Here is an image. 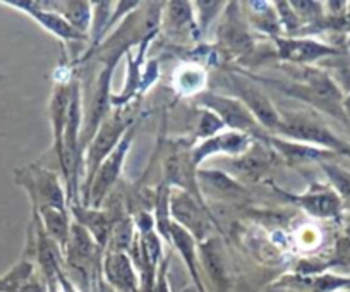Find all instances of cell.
I'll return each mask as SVG.
<instances>
[{
  "instance_id": "1",
  "label": "cell",
  "mask_w": 350,
  "mask_h": 292,
  "mask_svg": "<svg viewBox=\"0 0 350 292\" xmlns=\"http://www.w3.org/2000/svg\"><path fill=\"white\" fill-rule=\"evenodd\" d=\"M256 81H262L267 85L275 86L280 92L287 93L292 98H297L308 105L314 107L319 112L347 124L343 102H345V93L342 92L335 79L325 70L314 69V67H301L292 81H277V79H262L256 78Z\"/></svg>"
},
{
  "instance_id": "2",
  "label": "cell",
  "mask_w": 350,
  "mask_h": 292,
  "mask_svg": "<svg viewBox=\"0 0 350 292\" xmlns=\"http://www.w3.org/2000/svg\"><path fill=\"white\" fill-rule=\"evenodd\" d=\"M134 110L131 105L119 107L116 112L109 114L100 129L90 141L86 150L83 152V184L79 189V200L81 204H88V198H90V187H92L93 177H95L96 170L102 165L103 160L113 152L119 141L122 140L124 134L129 131L131 126H134Z\"/></svg>"
},
{
  "instance_id": "3",
  "label": "cell",
  "mask_w": 350,
  "mask_h": 292,
  "mask_svg": "<svg viewBox=\"0 0 350 292\" xmlns=\"http://www.w3.org/2000/svg\"><path fill=\"white\" fill-rule=\"evenodd\" d=\"M282 119L280 136L350 159V141L340 137L319 117L302 112H282Z\"/></svg>"
},
{
  "instance_id": "4",
  "label": "cell",
  "mask_w": 350,
  "mask_h": 292,
  "mask_svg": "<svg viewBox=\"0 0 350 292\" xmlns=\"http://www.w3.org/2000/svg\"><path fill=\"white\" fill-rule=\"evenodd\" d=\"M14 181L28 194L31 201V211H38L40 208L45 207L69 208L64 183L55 172L45 169L42 163H28L21 169H16Z\"/></svg>"
},
{
  "instance_id": "5",
  "label": "cell",
  "mask_w": 350,
  "mask_h": 292,
  "mask_svg": "<svg viewBox=\"0 0 350 292\" xmlns=\"http://www.w3.org/2000/svg\"><path fill=\"white\" fill-rule=\"evenodd\" d=\"M196 102L200 103V107L215 114L224 122L225 129L249 134L252 137H261L268 134L259 126L254 116L249 112L247 107L235 96L204 90L203 93L196 96Z\"/></svg>"
},
{
  "instance_id": "6",
  "label": "cell",
  "mask_w": 350,
  "mask_h": 292,
  "mask_svg": "<svg viewBox=\"0 0 350 292\" xmlns=\"http://www.w3.org/2000/svg\"><path fill=\"white\" fill-rule=\"evenodd\" d=\"M119 59L120 57H109V59H105L102 70H100L98 76H96L92 96H90V102H88L86 114H84L83 131H81V152L86 150V146L90 144V141L93 140L96 131L100 129L103 120L109 117L113 95L110 86H112L113 69H116Z\"/></svg>"
},
{
  "instance_id": "7",
  "label": "cell",
  "mask_w": 350,
  "mask_h": 292,
  "mask_svg": "<svg viewBox=\"0 0 350 292\" xmlns=\"http://www.w3.org/2000/svg\"><path fill=\"white\" fill-rule=\"evenodd\" d=\"M170 218L177 226L186 229L198 244H203L210 239L213 227L217 226V220L211 215L208 204L200 203L189 194L183 191L170 189Z\"/></svg>"
},
{
  "instance_id": "8",
  "label": "cell",
  "mask_w": 350,
  "mask_h": 292,
  "mask_svg": "<svg viewBox=\"0 0 350 292\" xmlns=\"http://www.w3.org/2000/svg\"><path fill=\"white\" fill-rule=\"evenodd\" d=\"M136 131L137 122L129 127V131L124 134L122 140H120L119 144L113 148V152L110 153V155L103 160L102 165L98 167L95 177H93L92 187H90V198H88L86 207L102 208L103 203L107 201V198L112 194L113 187L117 186L120 174H122V167L124 163H126L127 155H129L131 146H133Z\"/></svg>"
},
{
  "instance_id": "9",
  "label": "cell",
  "mask_w": 350,
  "mask_h": 292,
  "mask_svg": "<svg viewBox=\"0 0 350 292\" xmlns=\"http://www.w3.org/2000/svg\"><path fill=\"white\" fill-rule=\"evenodd\" d=\"M278 193L306 211L309 217L318 220H338L345 210V201L329 186V183H312L304 193L299 194L285 193L280 189Z\"/></svg>"
},
{
  "instance_id": "10",
  "label": "cell",
  "mask_w": 350,
  "mask_h": 292,
  "mask_svg": "<svg viewBox=\"0 0 350 292\" xmlns=\"http://www.w3.org/2000/svg\"><path fill=\"white\" fill-rule=\"evenodd\" d=\"M232 86L235 90V98L241 100L249 112L254 116L259 126L265 129V133L278 134L282 129V112L273 105L270 98L261 92L254 81L242 78L239 75H230Z\"/></svg>"
},
{
  "instance_id": "11",
  "label": "cell",
  "mask_w": 350,
  "mask_h": 292,
  "mask_svg": "<svg viewBox=\"0 0 350 292\" xmlns=\"http://www.w3.org/2000/svg\"><path fill=\"white\" fill-rule=\"evenodd\" d=\"M0 4L9 5V8L16 9V11L25 12L26 16L33 19L35 23H38L45 31L52 33L55 38H59L60 42H84L88 40L86 35L77 31L76 28L69 25L64 16H60L59 12L53 11L50 8V2H29V0H2Z\"/></svg>"
},
{
  "instance_id": "12",
  "label": "cell",
  "mask_w": 350,
  "mask_h": 292,
  "mask_svg": "<svg viewBox=\"0 0 350 292\" xmlns=\"http://www.w3.org/2000/svg\"><path fill=\"white\" fill-rule=\"evenodd\" d=\"M163 184L170 189L183 191L200 203L206 204L204 194L198 183V167L191 159V150H179L172 153L163 162Z\"/></svg>"
},
{
  "instance_id": "13",
  "label": "cell",
  "mask_w": 350,
  "mask_h": 292,
  "mask_svg": "<svg viewBox=\"0 0 350 292\" xmlns=\"http://www.w3.org/2000/svg\"><path fill=\"white\" fill-rule=\"evenodd\" d=\"M102 280L116 292H141V274L126 251L105 250L102 260Z\"/></svg>"
},
{
  "instance_id": "14",
  "label": "cell",
  "mask_w": 350,
  "mask_h": 292,
  "mask_svg": "<svg viewBox=\"0 0 350 292\" xmlns=\"http://www.w3.org/2000/svg\"><path fill=\"white\" fill-rule=\"evenodd\" d=\"M256 137L249 136V134L237 133V131H221V133L215 134V136L208 137V140L200 141L191 148V159L196 167H200L204 160L211 159L215 155H227V157H237L244 155Z\"/></svg>"
},
{
  "instance_id": "15",
  "label": "cell",
  "mask_w": 350,
  "mask_h": 292,
  "mask_svg": "<svg viewBox=\"0 0 350 292\" xmlns=\"http://www.w3.org/2000/svg\"><path fill=\"white\" fill-rule=\"evenodd\" d=\"M277 43V52L282 60L299 64V66H308V64L321 60L325 57L336 55L340 53L338 49L326 43L318 42L312 38H304V36H278L275 38Z\"/></svg>"
},
{
  "instance_id": "16",
  "label": "cell",
  "mask_w": 350,
  "mask_h": 292,
  "mask_svg": "<svg viewBox=\"0 0 350 292\" xmlns=\"http://www.w3.org/2000/svg\"><path fill=\"white\" fill-rule=\"evenodd\" d=\"M72 79L67 81H57L53 85L52 95L49 102V117L50 126H52V140H53V152H55L59 165H64V136H66L67 117H69L70 95H72Z\"/></svg>"
},
{
  "instance_id": "17",
  "label": "cell",
  "mask_w": 350,
  "mask_h": 292,
  "mask_svg": "<svg viewBox=\"0 0 350 292\" xmlns=\"http://www.w3.org/2000/svg\"><path fill=\"white\" fill-rule=\"evenodd\" d=\"M69 211L74 222H77L81 227H84V229L90 233V236L105 250L107 243H109L110 233H112L113 224H116L119 218L113 217V215L103 207L93 208L81 203L69 204Z\"/></svg>"
},
{
  "instance_id": "18",
  "label": "cell",
  "mask_w": 350,
  "mask_h": 292,
  "mask_svg": "<svg viewBox=\"0 0 350 292\" xmlns=\"http://www.w3.org/2000/svg\"><path fill=\"white\" fill-rule=\"evenodd\" d=\"M262 140L267 144H270L271 148L284 157L287 162L291 163H306V162H328L333 157H338L336 153L328 152V150L316 148V146H309V144L297 143V141L287 140L284 136H277V134H265V136L258 137Z\"/></svg>"
},
{
  "instance_id": "19",
  "label": "cell",
  "mask_w": 350,
  "mask_h": 292,
  "mask_svg": "<svg viewBox=\"0 0 350 292\" xmlns=\"http://www.w3.org/2000/svg\"><path fill=\"white\" fill-rule=\"evenodd\" d=\"M168 241L172 246L177 250L179 256L183 258L184 265H186L187 271H189L191 278H193V287L198 292H208L201 278V267H200V256H198V241L183 229L180 226L172 220L170 227H168Z\"/></svg>"
},
{
  "instance_id": "20",
  "label": "cell",
  "mask_w": 350,
  "mask_h": 292,
  "mask_svg": "<svg viewBox=\"0 0 350 292\" xmlns=\"http://www.w3.org/2000/svg\"><path fill=\"white\" fill-rule=\"evenodd\" d=\"M198 183H200L201 193H208L210 196L220 198V200H239L245 193L244 186L232 176L225 174L224 170H198Z\"/></svg>"
},
{
  "instance_id": "21",
  "label": "cell",
  "mask_w": 350,
  "mask_h": 292,
  "mask_svg": "<svg viewBox=\"0 0 350 292\" xmlns=\"http://www.w3.org/2000/svg\"><path fill=\"white\" fill-rule=\"evenodd\" d=\"M40 218L43 230L50 239L55 241L64 251L67 241H69L70 227H72V217H70L69 208H57V207H45L40 208L38 211H31Z\"/></svg>"
},
{
  "instance_id": "22",
  "label": "cell",
  "mask_w": 350,
  "mask_h": 292,
  "mask_svg": "<svg viewBox=\"0 0 350 292\" xmlns=\"http://www.w3.org/2000/svg\"><path fill=\"white\" fill-rule=\"evenodd\" d=\"M271 162H273V153L268 152L267 146H265V141L256 137L251 148L244 155L235 159L234 165L237 169V172H242L247 179L256 181L267 174Z\"/></svg>"
},
{
  "instance_id": "23",
  "label": "cell",
  "mask_w": 350,
  "mask_h": 292,
  "mask_svg": "<svg viewBox=\"0 0 350 292\" xmlns=\"http://www.w3.org/2000/svg\"><path fill=\"white\" fill-rule=\"evenodd\" d=\"M35 275H38L36 260L23 253L5 274L0 275V292H19Z\"/></svg>"
},
{
  "instance_id": "24",
  "label": "cell",
  "mask_w": 350,
  "mask_h": 292,
  "mask_svg": "<svg viewBox=\"0 0 350 292\" xmlns=\"http://www.w3.org/2000/svg\"><path fill=\"white\" fill-rule=\"evenodd\" d=\"M50 8L59 12L60 16H64L72 28H76L77 31L90 38L93 19L92 2H79V0H74V2H50Z\"/></svg>"
},
{
  "instance_id": "25",
  "label": "cell",
  "mask_w": 350,
  "mask_h": 292,
  "mask_svg": "<svg viewBox=\"0 0 350 292\" xmlns=\"http://www.w3.org/2000/svg\"><path fill=\"white\" fill-rule=\"evenodd\" d=\"M247 5H251V23H254L256 28L261 29V31L268 33V35L277 36L280 35L284 29H282L280 19H278L277 11H275V5L270 2H247Z\"/></svg>"
},
{
  "instance_id": "26",
  "label": "cell",
  "mask_w": 350,
  "mask_h": 292,
  "mask_svg": "<svg viewBox=\"0 0 350 292\" xmlns=\"http://www.w3.org/2000/svg\"><path fill=\"white\" fill-rule=\"evenodd\" d=\"M161 21H165V28L172 31L189 29L194 25L193 2H168Z\"/></svg>"
},
{
  "instance_id": "27",
  "label": "cell",
  "mask_w": 350,
  "mask_h": 292,
  "mask_svg": "<svg viewBox=\"0 0 350 292\" xmlns=\"http://www.w3.org/2000/svg\"><path fill=\"white\" fill-rule=\"evenodd\" d=\"M321 169L325 170V176L328 179L329 186L338 193V196L343 201H350V170L343 169L338 163L332 162H323Z\"/></svg>"
},
{
  "instance_id": "28",
  "label": "cell",
  "mask_w": 350,
  "mask_h": 292,
  "mask_svg": "<svg viewBox=\"0 0 350 292\" xmlns=\"http://www.w3.org/2000/svg\"><path fill=\"white\" fill-rule=\"evenodd\" d=\"M228 21L230 23H225L220 29V36L221 40H224L225 45L232 47L234 50L249 49V47H251V36H249V33L235 23L237 19H235L234 16H232Z\"/></svg>"
},
{
  "instance_id": "29",
  "label": "cell",
  "mask_w": 350,
  "mask_h": 292,
  "mask_svg": "<svg viewBox=\"0 0 350 292\" xmlns=\"http://www.w3.org/2000/svg\"><path fill=\"white\" fill-rule=\"evenodd\" d=\"M204 81H206L204 70L193 66L184 67L179 72V76H177V85H179L180 92L196 93V96L204 92Z\"/></svg>"
},
{
  "instance_id": "30",
  "label": "cell",
  "mask_w": 350,
  "mask_h": 292,
  "mask_svg": "<svg viewBox=\"0 0 350 292\" xmlns=\"http://www.w3.org/2000/svg\"><path fill=\"white\" fill-rule=\"evenodd\" d=\"M225 131L224 122L218 119L215 114H211L210 110L203 109L200 112V117H198V124H196V140L198 143L200 141L208 140V137L215 136V134L221 133Z\"/></svg>"
},
{
  "instance_id": "31",
  "label": "cell",
  "mask_w": 350,
  "mask_h": 292,
  "mask_svg": "<svg viewBox=\"0 0 350 292\" xmlns=\"http://www.w3.org/2000/svg\"><path fill=\"white\" fill-rule=\"evenodd\" d=\"M332 265L333 267L350 268V226L349 229L336 239Z\"/></svg>"
},
{
  "instance_id": "32",
  "label": "cell",
  "mask_w": 350,
  "mask_h": 292,
  "mask_svg": "<svg viewBox=\"0 0 350 292\" xmlns=\"http://www.w3.org/2000/svg\"><path fill=\"white\" fill-rule=\"evenodd\" d=\"M194 5H198L201 12V25H203V29L210 25L215 19V16L224 9V5H227L225 2H196Z\"/></svg>"
},
{
  "instance_id": "33",
  "label": "cell",
  "mask_w": 350,
  "mask_h": 292,
  "mask_svg": "<svg viewBox=\"0 0 350 292\" xmlns=\"http://www.w3.org/2000/svg\"><path fill=\"white\" fill-rule=\"evenodd\" d=\"M343 110H345V116H347V122L350 126V93L345 95V102H343Z\"/></svg>"
},
{
  "instance_id": "34",
  "label": "cell",
  "mask_w": 350,
  "mask_h": 292,
  "mask_svg": "<svg viewBox=\"0 0 350 292\" xmlns=\"http://www.w3.org/2000/svg\"><path fill=\"white\" fill-rule=\"evenodd\" d=\"M98 292H116L112 287H109V285L105 284V282L102 280V277H100V282H98Z\"/></svg>"
},
{
  "instance_id": "35",
  "label": "cell",
  "mask_w": 350,
  "mask_h": 292,
  "mask_svg": "<svg viewBox=\"0 0 350 292\" xmlns=\"http://www.w3.org/2000/svg\"><path fill=\"white\" fill-rule=\"evenodd\" d=\"M183 292H198V291L194 287H186Z\"/></svg>"
},
{
  "instance_id": "36",
  "label": "cell",
  "mask_w": 350,
  "mask_h": 292,
  "mask_svg": "<svg viewBox=\"0 0 350 292\" xmlns=\"http://www.w3.org/2000/svg\"><path fill=\"white\" fill-rule=\"evenodd\" d=\"M349 292H350V287H349Z\"/></svg>"
}]
</instances>
